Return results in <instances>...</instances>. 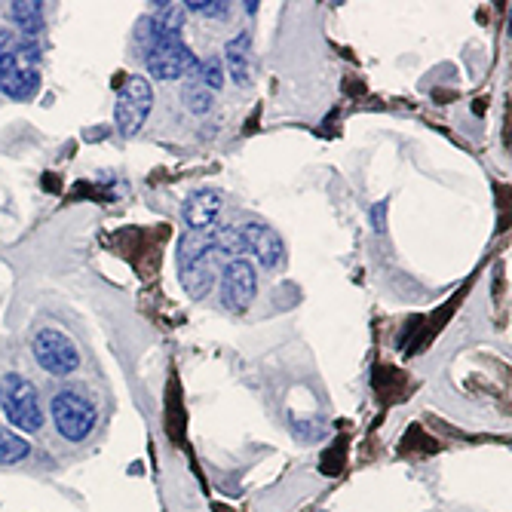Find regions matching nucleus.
I'll list each match as a JSON object with an SVG mask.
<instances>
[{
  "instance_id": "obj_11",
  "label": "nucleus",
  "mask_w": 512,
  "mask_h": 512,
  "mask_svg": "<svg viewBox=\"0 0 512 512\" xmlns=\"http://www.w3.org/2000/svg\"><path fill=\"white\" fill-rule=\"evenodd\" d=\"M212 252H215V227L212 230H191V234L181 240V255H178L181 258V270L197 264L200 258H206Z\"/></svg>"
},
{
  "instance_id": "obj_3",
  "label": "nucleus",
  "mask_w": 512,
  "mask_h": 512,
  "mask_svg": "<svg viewBox=\"0 0 512 512\" xmlns=\"http://www.w3.org/2000/svg\"><path fill=\"white\" fill-rule=\"evenodd\" d=\"M53 424L65 439L83 442L96 427V408L77 390H62L53 399Z\"/></svg>"
},
{
  "instance_id": "obj_7",
  "label": "nucleus",
  "mask_w": 512,
  "mask_h": 512,
  "mask_svg": "<svg viewBox=\"0 0 512 512\" xmlns=\"http://www.w3.org/2000/svg\"><path fill=\"white\" fill-rule=\"evenodd\" d=\"M240 240H243V249L252 252L264 267H276L286 255V246L279 240V234L267 224H258V221H249L240 227Z\"/></svg>"
},
{
  "instance_id": "obj_5",
  "label": "nucleus",
  "mask_w": 512,
  "mask_h": 512,
  "mask_svg": "<svg viewBox=\"0 0 512 512\" xmlns=\"http://www.w3.org/2000/svg\"><path fill=\"white\" fill-rule=\"evenodd\" d=\"M148 71L157 80H178L184 74L197 80L200 62L181 40H154V46L148 50Z\"/></svg>"
},
{
  "instance_id": "obj_14",
  "label": "nucleus",
  "mask_w": 512,
  "mask_h": 512,
  "mask_svg": "<svg viewBox=\"0 0 512 512\" xmlns=\"http://www.w3.org/2000/svg\"><path fill=\"white\" fill-rule=\"evenodd\" d=\"M28 451H31V445L16 430L0 424V463H19L28 457Z\"/></svg>"
},
{
  "instance_id": "obj_15",
  "label": "nucleus",
  "mask_w": 512,
  "mask_h": 512,
  "mask_svg": "<svg viewBox=\"0 0 512 512\" xmlns=\"http://www.w3.org/2000/svg\"><path fill=\"white\" fill-rule=\"evenodd\" d=\"M181 102L188 105V111H194V114H206L212 108V92L203 83H188L181 92Z\"/></svg>"
},
{
  "instance_id": "obj_6",
  "label": "nucleus",
  "mask_w": 512,
  "mask_h": 512,
  "mask_svg": "<svg viewBox=\"0 0 512 512\" xmlns=\"http://www.w3.org/2000/svg\"><path fill=\"white\" fill-rule=\"evenodd\" d=\"M258 292V276L255 267L246 258H234L227 261L224 273H221V301L227 310L234 313H246L255 301Z\"/></svg>"
},
{
  "instance_id": "obj_2",
  "label": "nucleus",
  "mask_w": 512,
  "mask_h": 512,
  "mask_svg": "<svg viewBox=\"0 0 512 512\" xmlns=\"http://www.w3.org/2000/svg\"><path fill=\"white\" fill-rule=\"evenodd\" d=\"M151 105H154V89L145 77H129L120 92H117V108H114V117H117V129L132 138L138 129L145 126L148 114H151Z\"/></svg>"
},
{
  "instance_id": "obj_9",
  "label": "nucleus",
  "mask_w": 512,
  "mask_h": 512,
  "mask_svg": "<svg viewBox=\"0 0 512 512\" xmlns=\"http://www.w3.org/2000/svg\"><path fill=\"white\" fill-rule=\"evenodd\" d=\"M181 273H184L181 283H184V289H188V295L191 298H203L212 289V283H215V252L206 255V258H200L191 267H184Z\"/></svg>"
},
{
  "instance_id": "obj_16",
  "label": "nucleus",
  "mask_w": 512,
  "mask_h": 512,
  "mask_svg": "<svg viewBox=\"0 0 512 512\" xmlns=\"http://www.w3.org/2000/svg\"><path fill=\"white\" fill-rule=\"evenodd\" d=\"M181 7L197 13V16H209V19H227L230 16L227 0H188V4H181Z\"/></svg>"
},
{
  "instance_id": "obj_8",
  "label": "nucleus",
  "mask_w": 512,
  "mask_h": 512,
  "mask_svg": "<svg viewBox=\"0 0 512 512\" xmlns=\"http://www.w3.org/2000/svg\"><path fill=\"white\" fill-rule=\"evenodd\" d=\"M181 215H184V221H188L191 230H212L215 218L221 215V194L212 191V188L194 191L188 200H184Z\"/></svg>"
},
{
  "instance_id": "obj_1",
  "label": "nucleus",
  "mask_w": 512,
  "mask_h": 512,
  "mask_svg": "<svg viewBox=\"0 0 512 512\" xmlns=\"http://www.w3.org/2000/svg\"><path fill=\"white\" fill-rule=\"evenodd\" d=\"M0 408H4L13 430L37 433L43 427V408H40L37 390L28 378L16 375V371H7V375L0 378Z\"/></svg>"
},
{
  "instance_id": "obj_12",
  "label": "nucleus",
  "mask_w": 512,
  "mask_h": 512,
  "mask_svg": "<svg viewBox=\"0 0 512 512\" xmlns=\"http://www.w3.org/2000/svg\"><path fill=\"white\" fill-rule=\"evenodd\" d=\"M249 43H252V37L240 34V37L230 40L227 50H224L230 77H234L237 83H243V86H249Z\"/></svg>"
},
{
  "instance_id": "obj_4",
  "label": "nucleus",
  "mask_w": 512,
  "mask_h": 512,
  "mask_svg": "<svg viewBox=\"0 0 512 512\" xmlns=\"http://www.w3.org/2000/svg\"><path fill=\"white\" fill-rule=\"evenodd\" d=\"M31 350H34V359L40 368H46L50 375L56 378H65L71 371L80 365V353L74 347V341L56 329H40L31 341Z\"/></svg>"
},
{
  "instance_id": "obj_17",
  "label": "nucleus",
  "mask_w": 512,
  "mask_h": 512,
  "mask_svg": "<svg viewBox=\"0 0 512 512\" xmlns=\"http://www.w3.org/2000/svg\"><path fill=\"white\" fill-rule=\"evenodd\" d=\"M197 80H200L209 92L221 89V86H224V62H221V59H206V62H200Z\"/></svg>"
},
{
  "instance_id": "obj_13",
  "label": "nucleus",
  "mask_w": 512,
  "mask_h": 512,
  "mask_svg": "<svg viewBox=\"0 0 512 512\" xmlns=\"http://www.w3.org/2000/svg\"><path fill=\"white\" fill-rule=\"evenodd\" d=\"M10 16L28 40H34L43 31V4H37V0H16Z\"/></svg>"
},
{
  "instance_id": "obj_10",
  "label": "nucleus",
  "mask_w": 512,
  "mask_h": 512,
  "mask_svg": "<svg viewBox=\"0 0 512 512\" xmlns=\"http://www.w3.org/2000/svg\"><path fill=\"white\" fill-rule=\"evenodd\" d=\"M160 10L151 16V28L157 40H181L184 7L181 4H157Z\"/></svg>"
}]
</instances>
